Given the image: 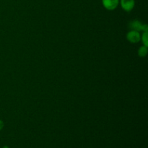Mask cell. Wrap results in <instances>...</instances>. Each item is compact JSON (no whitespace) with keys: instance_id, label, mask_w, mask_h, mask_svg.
Returning a JSON list of instances; mask_svg holds the SVG:
<instances>
[{"instance_id":"1","label":"cell","mask_w":148,"mask_h":148,"mask_svg":"<svg viewBox=\"0 0 148 148\" xmlns=\"http://www.w3.org/2000/svg\"><path fill=\"white\" fill-rule=\"evenodd\" d=\"M130 27L134 30L145 32L148 30V26L146 24H142L138 20H134L130 23Z\"/></svg>"},{"instance_id":"2","label":"cell","mask_w":148,"mask_h":148,"mask_svg":"<svg viewBox=\"0 0 148 148\" xmlns=\"http://www.w3.org/2000/svg\"><path fill=\"white\" fill-rule=\"evenodd\" d=\"M127 39L130 43H138L140 40V39H141V36H140V32L134 30H130L127 34Z\"/></svg>"},{"instance_id":"3","label":"cell","mask_w":148,"mask_h":148,"mask_svg":"<svg viewBox=\"0 0 148 148\" xmlns=\"http://www.w3.org/2000/svg\"><path fill=\"white\" fill-rule=\"evenodd\" d=\"M103 7L108 10H114L118 7L119 0H102Z\"/></svg>"},{"instance_id":"4","label":"cell","mask_w":148,"mask_h":148,"mask_svg":"<svg viewBox=\"0 0 148 148\" xmlns=\"http://www.w3.org/2000/svg\"><path fill=\"white\" fill-rule=\"evenodd\" d=\"M121 6L126 12H130L133 10L135 5L134 0H121Z\"/></svg>"},{"instance_id":"5","label":"cell","mask_w":148,"mask_h":148,"mask_svg":"<svg viewBox=\"0 0 148 148\" xmlns=\"http://www.w3.org/2000/svg\"><path fill=\"white\" fill-rule=\"evenodd\" d=\"M148 52V49H147V46H143L139 49L138 50V55L141 58H144L147 56Z\"/></svg>"},{"instance_id":"6","label":"cell","mask_w":148,"mask_h":148,"mask_svg":"<svg viewBox=\"0 0 148 148\" xmlns=\"http://www.w3.org/2000/svg\"><path fill=\"white\" fill-rule=\"evenodd\" d=\"M147 35H148L147 31L143 32V36H141V39H140V40H142V41H143L144 46H148V36Z\"/></svg>"},{"instance_id":"7","label":"cell","mask_w":148,"mask_h":148,"mask_svg":"<svg viewBox=\"0 0 148 148\" xmlns=\"http://www.w3.org/2000/svg\"><path fill=\"white\" fill-rule=\"evenodd\" d=\"M4 127V122L1 120H0V130H1Z\"/></svg>"},{"instance_id":"8","label":"cell","mask_w":148,"mask_h":148,"mask_svg":"<svg viewBox=\"0 0 148 148\" xmlns=\"http://www.w3.org/2000/svg\"><path fill=\"white\" fill-rule=\"evenodd\" d=\"M2 148H9V147H7V146H4V147H3Z\"/></svg>"}]
</instances>
